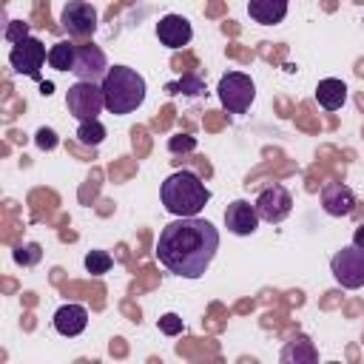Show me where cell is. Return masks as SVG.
<instances>
[{
    "mask_svg": "<svg viewBox=\"0 0 364 364\" xmlns=\"http://www.w3.org/2000/svg\"><path fill=\"white\" fill-rule=\"evenodd\" d=\"M219 250V230L199 216H176L156 242V259L182 279H199Z\"/></svg>",
    "mask_w": 364,
    "mask_h": 364,
    "instance_id": "6da1fadb",
    "label": "cell"
},
{
    "mask_svg": "<svg viewBox=\"0 0 364 364\" xmlns=\"http://www.w3.org/2000/svg\"><path fill=\"white\" fill-rule=\"evenodd\" d=\"M162 205L173 216H199V210L208 205L210 191L193 171H176L171 173L159 188Z\"/></svg>",
    "mask_w": 364,
    "mask_h": 364,
    "instance_id": "7a4b0ae2",
    "label": "cell"
},
{
    "mask_svg": "<svg viewBox=\"0 0 364 364\" xmlns=\"http://www.w3.org/2000/svg\"><path fill=\"white\" fill-rule=\"evenodd\" d=\"M102 94H105V108L117 117L136 111L145 102V80L139 71L128 65H114L102 77Z\"/></svg>",
    "mask_w": 364,
    "mask_h": 364,
    "instance_id": "3957f363",
    "label": "cell"
},
{
    "mask_svg": "<svg viewBox=\"0 0 364 364\" xmlns=\"http://www.w3.org/2000/svg\"><path fill=\"white\" fill-rule=\"evenodd\" d=\"M216 94H219V102L228 114H245L256 97V85L247 74L242 71H228L222 74L219 85H216Z\"/></svg>",
    "mask_w": 364,
    "mask_h": 364,
    "instance_id": "277c9868",
    "label": "cell"
},
{
    "mask_svg": "<svg viewBox=\"0 0 364 364\" xmlns=\"http://www.w3.org/2000/svg\"><path fill=\"white\" fill-rule=\"evenodd\" d=\"M330 270H333V279L341 287H347V290L364 287V250L355 247V245H347V247L336 250L333 259H330Z\"/></svg>",
    "mask_w": 364,
    "mask_h": 364,
    "instance_id": "5b68a950",
    "label": "cell"
},
{
    "mask_svg": "<svg viewBox=\"0 0 364 364\" xmlns=\"http://www.w3.org/2000/svg\"><path fill=\"white\" fill-rule=\"evenodd\" d=\"M46 60H48V51H46V46H43L37 37H23V40L14 43L11 51H9V65H11L17 74H26V77H31V80H37V82H46V80L40 77V68H43Z\"/></svg>",
    "mask_w": 364,
    "mask_h": 364,
    "instance_id": "8992f818",
    "label": "cell"
},
{
    "mask_svg": "<svg viewBox=\"0 0 364 364\" xmlns=\"http://www.w3.org/2000/svg\"><path fill=\"white\" fill-rule=\"evenodd\" d=\"M65 105H68V114H71V117H77V119H94V117L105 108L102 85L77 80V82L68 88V94H65Z\"/></svg>",
    "mask_w": 364,
    "mask_h": 364,
    "instance_id": "52a82bcc",
    "label": "cell"
},
{
    "mask_svg": "<svg viewBox=\"0 0 364 364\" xmlns=\"http://www.w3.org/2000/svg\"><path fill=\"white\" fill-rule=\"evenodd\" d=\"M253 205H256V213H259L262 222L276 225V222H284V219L290 216V210H293V196H290V191H287L284 185L273 182V185H267V188L256 196Z\"/></svg>",
    "mask_w": 364,
    "mask_h": 364,
    "instance_id": "ba28073f",
    "label": "cell"
},
{
    "mask_svg": "<svg viewBox=\"0 0 364 364\" xmlns=\"http://www.w3.org/2000/svg\"><path fill=\"white\" fill-rule=\"evenodd\" d=\"M60 23L71 37H88L97 28V9L85 0H68L60 14Z\"/></svg>",
    "mask_w": 364,
    "mask_h": 364,
    "instance_id": "9c48e42d",
    "label": "cell"
},
{
    "mask_svg": "<svg viewBox=\"0 0 364 364\" xmlns=\"http://www.w3.org/2000/svg\"><path fill=\"white\" fill-rule=\"evenodd\" d=\"M71 74L77 80H85V82H100L105 74H108V60H105V51L94 43H85V46H77V60H74V68Z\"/></svg>",
    "mask_w": 364,
    "mask_h": 364,
    "instance_id": "30bf717a",
    "label": "cell"
},
{
    "mask_svg": "<svg viewBox=\"0 0 364 364\" xmlns=\"http://www.w3.org/2000/svg\"><path fill=\"white\" fill-rule=\"evenodd\" d=\"M259 213H256V205H250L247 199H236L228 205L225 210V228L233 233V236H253L256 228H259Z\"/></svg>",
    "mask_w": 364,
    "mask_h": 364,
    "instance_id": "8fae6325",
    "label": "cell"
},
{
    "mask_svg": "<svg viewBox=\"0 0 364 364\" xmlns=\"http://www.w3.org/2000/svg\"><path fill=\"white\" fill-rule=\"evenodd\" d=\"M156 37L165 48H182L191 43L193 37V28L188 23V17L182 14H165L159 23H156Z\"/></svg>",
    "mask_w": 364,
    "mask_h": 364,
    "instance_id": "7c38bea8",
    "label": "cell"
},
{
    "mask_svg": "<svg viewBox=\"0 0 364 364\" xmlns=\"http://www.w3.org/2000/svg\"><path fill=\"white\" fill-rule=\"evenodd\" d=\"M321 208L330 216H350L355 210V193L344 182H327L321 188Z\"/></svg>",
    "mask_w": 364,
    "mask_h": 364,
    "instance_id": "4fadbf2b",
    "label": "cell"
},
{
    "mask_svg": "<svg viewBox=\"0 0 364 364\" xmlns=\"http://www.w3.org/2000/svg\"><path fill=\"white\" fill-rule=\"evenodd\" d=\"M51 324H54V330H57L60 336L74 338V336H80V333L88 327V310H85L82 304H63V307H57V313L51 316Z\"/></svg>",
    "mask_w": 364,
    "mask_h": 364,
    "instance_id": "5bb4252c",
    "label": "cell"
},
{
    "mask_svg": "<svg viewBox=\"0 0 364 364\" xmlns=\"http://www.w3.org/2000/svg\"><path fill=\"white\" fill-rule=\"evenodd\" d=\"M247 14L259 26H276L287 17V0H247Z\"/></svg>",
    "mask_w": 364,
    "mask_h": 364,
    "instance_id": "9a60e30c",
    "label": "cell"
},
{
    "mask_svg": "<svg viewBox=\"0 0 364 364\" xmlns=\"http://www.w3.org/2000/svg\"><path fill=\"white\" fill-rule=\"evenodd\" d=\"M282 364H316L318 361V350L313 347V341L307 336H293L284 347H282Z\"/></svg>",
    "mask_w": 364,
    "mask_h": 364,
    "instance_id": "2e32d148",
    "label": "cell"
},
{
    "mask_svg": "<svg viewBox=\"0 0 364 364\" xmlns=\"http://www.w3.org/2000/svg\"><path fill=\"white\" fill-rule=\"evenodd\" d=\"M316 100L324 111H338L344 102H347V85L336 77H327L316 85Z\"/></svg>",
    "mask_w": 364,
    "mask_h": 364,
    "instance_id": "e0dca14e",
    "label": "cell"
},
{
    "mask_svg": "<svg viewBox=\"0 0 364 364\" xmlns=\"http://www.w3.org/2000/svg\"><path fill=\"white\" fill-rule=\"evenodd\" d=\"M74 60H77V46L68 43V40H60V43H54L48 48V65L54 71H71Z\"/></svg>",
    "mask_w": 364,
    "mask_h": 364,
    "instance_id": "ac0fdd59",
    "label": "cell"
},
{
    "mask_svg": "<svg viewBox=\"0 0 364 364\" xmlns=\"http://www.w3.org/2000/svg\"><path fill=\"white\" fill-rule=\"evenodd\" d=\"M105 139V125L94 117V119H80L77 125V142L85 145V148H97L100 142Z\"/></svg>",
    "mask_w": 364,
    "mask_h": 364,
    "instance_id": "d6986e66",
    "label": "cell"
},
{
    "mask_svg": "<svg viewBox=\"0 0 364 364\" xmlns=\"http://www.w3.org/2000/svg\"><path fill=\"white\" fill-rule=\"evenodd\" d=\"M111 264H114V259H111V253H105V250H88V253H85V270H88L91 276L108 273Z\"/></svg>",
    "mask_w": 364,
    "mask_h": 364,
    "instance_id": "ffe728a7",
    "label": "cell"
},
{
    "mask_svg": "<svg viewBox=\"0 0 364 364\" xmlns=\"http://www.w3.org/2000/svg\"><path fill=\"white\" fill-rule=\"evenodd\" d=\"M11 256H14V262H17V264L31 267V264H37V262L43 259V250H40V245H37V242H26V245H17Z\"/></svg>",
    "mask_w": 364,
    "mask_h": 364,
    "instance_id": "44dd1931",
    "label": "cell"
},
{
    "mask_svg": "<svg viewBox=\"0 0 364 364\" xmlns=\"http://www.w3.org/2000/svg\"><path fill=\"white\" fill-rule=\"evenodd\" d=\"M168 91H171V94H191V97H196V94L205 91V85H202V80H199L196 74H188V77H182L179 82H171Z\"/></svg>",
    "mask_w": 364,
    "mask_h": 364,
    "instance_id": "7402d4cb",
    "label": "cell"
},
{
    "mask_svg": "<svg viewBox=\"0 0 364 364\" xmlns=\"http://www.w3.org/2000/svg\"><path fill=\"white\" fill-rule=\"evenodd\" d=\"M159 330H162L165 336H179V333L185 330V324H182V318H179L176 313H165V316L159 318Z\"/></svg>",
    "mask_w": 364,
    "mask_h": 364,
    "instance_id": "603a6c76",
    "label": "cell"
},
{
    "mask_svg": "<svg viewBox=\"0 0 364 364\" xmlns=\"http://www.w3.org/2000/svg\"><path fill=\"white\" fill-rule=\"evenodd\" d=\"M23 37H28V26H26V23H20V20H9V28H6V40L14 46V43H20Z\"/></svg>",
    "mask_w": 364,
    "mask_h": 364,
    "instance_id": "cb8c5ba5",
    "label": "cell"
},
{
    "mask_svg": "<svg viewBox=\"0 0 364 364\" xmlns=\"http://www.w3.org/2000/svg\"><path fill=\"white\" fill-rule=\"evenodd\" d=\"M168 148H171L173 154H179V151H193V148H196V139L188 136V134H179V136H173V139L168 142Z\"/></svg>",
    "mask_w": 364,
    "mask_h": 364,
    "instance_id": "d4e9b609",
    "label": "cell"
},
{
    "mask_svg": "<svg viewBox=\"0 0 364 364\" xmlns=\"http://www.w3.org/2000/svg\"><path fill=\"white\" fill-rule=\"evenodd\" d=\"M37 145H40L43 151H51V148L57 145V134H54L51 128H40V131H37Z\"/></svg>",
    "mask_w": 364,
    "mask_h": 364,
    "instance_id": "484cf974",
    "label": "cell"
},
{
    "mask_svg": "<svg viewBox=\"0 0 364 364\" xmlns=\"http://www.w3.org/2000/svg\"><path fill=\"white\" fill-rule=\"evenodd\" d=\"M353 245H355V247H361V250H364V222H361V225H358V228H355V233H353Z\"/></svg>",
    "mask_w": 364,
    "mask_h": 364,
    "instance_id": "4316f807",
    "label": "cell"
},
{
    "mask_svg": "<svg viewBox=\"0 0 364 364\" xmlns=\"http://www.w3.org/2000/svg\"><path fill=\"white\" fill-rule=\"evenodd\" d=\"M40 88H43V94H46V97H48V94H51V88H54V85H51V82H40Z\"/></svg>",
    "mask_w": 364,
    "mask_h": 364,
    "instance_id": "83f0119b",
    "label": "cell"
}]
</instances>
